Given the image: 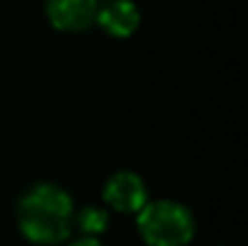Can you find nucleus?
Wrapping results in <instances>:
<instances>
[{"label":"nucleus","mask_w":248,"mask_h":246,"mask_svg":"<svg viewBox=\"0 0 248 246\" xmlns=\"http://www.w3.org/2000/svg\"><path fill=\"white\" fill-rule=\"evenodd\" d=\"M99 0H46L48 22L61 32H84L96 22Z\"/></svg>","instance_id":"20e7f679"},{"label":"nucleus","mask_w":248,"mask_h":246,"mask_svg":"<svg viewBox=\"0 0 248 246\" xmlns=\"http://www.w3.org/2000/svg\"><path fill=\"white\" fill-rule=\"evenodd\" d=\"M73 217V198L56 183H36L17 203L19 232L34 244H61L70 234Z\"/></svg>","instance_id":"f257e3e1"},{"label":"nucleus","mask_w":248,"mask_h":246,"mask_svg":"<svg viewBox=\"0 0 248 246\" xmlns=\"http://www.w3.org/2000/svg\"><path fill=\"white\" fill-rule=\"evenodd\" d=\"M70 246H101L94 237H82V239H78L75 244H70Z\"/></svg>","instance_id":"0eeeda50"},{"label":"nucleus","mask_w":248,"mask_h":246,"mask_svg":"<svg viewBox=\"0 0 248 246\" xmlns=\"http://www.w3.org/2000/svg\"><path fill=\"white\" fill-rule=\"evenodd\" d=\"M138 230L150 246H186L195 234V220L176 200H155L138 213Z\"/></svg>","instance_id":"f03ea898"},{"label":"nucleus","mask_w":248,"mask_h":246,"mask_svg":"<svg viewBox=\"0 0 248 246\" xmlns=\"http://www.w3.org/2000/svg\"><path fill=\"white\" fill-rule=\"evenodd\" d=\"M104 203L118 213H140L147 203L145 181L133 171H116L104 183Z\"/></svg>","instance_id":"7ed1b4c3"},{"label":"nucleus","mask_w":248,"mask_h":246,"mask_svg":"<svg viewBox=\"0 0 248 246\" xmlns=\"http://www.w3.org/2000/svg\"><path fill=\"white\" fill-rule=\"evenodd\" d=\"M96 22L106 34H111L116 39H125L138 29L140 10L133 0H108V2L99 5Z\"/></svg>","instance_id":"39448f33"},{"label":"nucleus","mask_w":248,"mask_h":246,"mask_svg":"<svg viewBox=\"0 0 248 246\" xmlns=\"http://www.w3.org/2000/svg\"><path fill=\"white\" fill-rule=\"evenodd\" d=\"M73 220H75V225L80 227V232L84 237H94V239H96V234H101L108 227V213L99 205H87Z\"/></svg>","instance_id":"423d86ee"}]
</instances>
